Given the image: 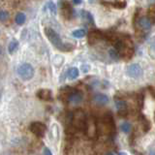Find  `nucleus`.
I'll use <instances>...</instances> for the list:
<instances>
[{
  "label": "nucleus",
  "mask_w": 155,
  "mask_h": 155,
  "mask_svg": "<svg viewBox=\"0 0 155 155\" xmlns=\"http://www.w3.org/2000/svg\"><path fill=\"white\" fill-rule=\"evenodd\" d=\"M106 155H114V154L113 152H108V153H107Z\"/></svg>",
  "instance_id": "nucleus-28"
},
{
  "label": "nucleus",
  "mask_w": 155,
  "mask_h": 155,
  "mask_svg": "<svg viewBox=\"0 0 155 155\" xmlns=\"http://www.w3.org/2000/svg\"><path fill=\"white\" fill-rule=\"evenodd\" d=\"M72 2H73L74 4H76V5H80V4H81L82 0H72Z\"/></svg>",
  "instance_id": "nucleus-27"
},
{
  "label": "nucleus",
  "mask_w": 155,
  "mask_h": 155,
  "mask_svg": "<svg viewBox=\"0 0 155 155\" xmlns=\"http://www.w3.org/2000/svg\"><path fill=\"white\" fill-rule=\"evenodd\" d=\"M29 130H30L31 133L34 134L36 137L43 138L45 136L47 127H46V125L43 122H40V121H34V122H32L30 124V126H29Z\"/></svg>",
  "instance_id": "nucleus-4"
},
{
  "label": "nucleus",
  "mask_w": 155,
  "mask_h": 155,
  "mask_svg": "<svg viewBox=\"0 0 155 155\" xmlns=\"http://www.w3.org/2000/svg\"><path fill=\"white\" fill-rule=\"evenodd\" d=\"M45 34L48 37L49 41L51 43L52 46H54L55 48L61 51H70L73 49V46L69 45V44H65V43L62 42L60 36H59L56 32H55L54 29L47 27L45 28Z\"/></svg>",
  "instance_id": "nucleus-1"
},
{
  "label": "nucleus",
  "mask_w": 155,
  "mask_h": 155,
  "mask_svg": "<svg viewBox=\"0 0 155 155\" xmlns=\"http://www.w3.org/2000/svg\"><path fill=\"white\" fill-rule=\"evenodd\" d=\"M58 5L61 9V14L65 19H70L72 16H73L74 10L71 7V4L69 0H59Z\"/></svg>",
  "instance_id": "nucleus-5"
},
{
  "label": "nucleus",
  "mask_w": 155,
  "mask_h": 155,
  "mask_svg": "<svg viewBox=\"0 0 155 155\" xmlns=\"http://www.w3.org/2000/svg\"><path fill=\"white\" fill-rule=\"evenodd\" d=\"M26 21V16L24 13H18V14L16 15V18H15V21L16 24L19 25H21L24 24Z\"/></svg>",
  "instance_id": "nucleus-14"
},
{
  "label": "nucleus",
  "mask_w": 155,
  "mask_h": 155,
  "mask_svg": "<svg viewBox=\"0 0 155 155\" xmlns=\"http://www.w3.org/2000/svg\"><path fill=\"white\" fill-rule=\"evenodd\" d=\"M94 102L98 105H101V106H103V105H107L109 103V101H110V99L107 96L106 94H103V93H97L96 95L94 96L93 98Z\"/></svg>",
  "instance_id": "nucleus-11"
},
{
  "label": "nucleus",
  "mask_w": 155,
  "mask_h": 155,
  "mask_svg": "<svg viewBox=\"0 0 155 155\" xmlns=\"http://www.w3.org/2000/svg\"><path fill=\"white\" fill-rule=\"evenodd\" d=\"M109 54H110V56H111V59H113V60H114V61L119 60L120 54H119V52H118L115 49H111L110 51H109Z\"/></svg>",
  "instance_id": "nucleus-17"
},
{
  "label": "nucleus",
  "mask_w": 155,
  "mask_h": 155,
  "mask_svg": "<svg viewBox=\"0 0 155 155\" xmlns=\"http://www.w3.org/2000/svg\"><path fill=\"white\" fill-rule=\"evenodd\" d=\"M141 126L144 129V132H147L148 130L150 129V122H149V120L146 119V118L144 117V116H141Z\"/></svg>",
  "instance_id": "nucleus-15"
},
{
  "label": "nucleus",
  "mask_w": 155,
  "mask_h": 155,
  "mask_svg": "<svg viewBox=\"0 0 155 155\" xmlns=\"http://www.w3.org/2000/svg\"><path fill=\"white\" fill-rule=\"evenodd\" d=\"M119 155H127V154L125 153V152H120V153H119Z\"/></svg>",
  "instance_id": "nucleus-30"
},
{
  "label": "nucleus",
  "mask_w": 155,
  "mask_h": 155,
  "mask_svg": "<svg viewBox=\"0 0 155 155\" xmlns=\"http://www.w3.org/2000/svg\"><path fill=\"white\" fill-rule=\"evenodd\" d=\"M19 77L24 81H29L34 77V68L33 66L29 63H24L21 66H19L18 70H16Z\"/></svg>",
  "instance_id": "nucleus-3"
},
{
  "label": "nucleus",
  "mask_w": 155,
  "mask_h": 155,
  "mask_svg": "<svg viewBox=\"0 0 155 155\" xmlns=\"http://www.w3.org/2000/svg\"><path fill=\"white\" fill-rule=\"evenodd\" d=\"M44 155H52L51 151L49 150V148L45 147V149H44Z\"/></svg>",
  "instance_id": "nucleus-26"
},
{
  "label": "nucleus",
  "mask_w": 155,
  "mask_h": 155,
  "mask_svg": "<svg viewBox=\"0 0 155 155\" xmlns=\"http://www.w3.org/2000/svg\"><path fill=\"white\" fill-rule=\"evenodd\" d=\"M138 24H139V26L141 29H143L144 31H148V30H150L151 24H152V22H151L148 16H141V18L139 19V21H138Z\"/></svg>",
  "instance_id": "nucleus-8"
},
{
  "label": "nucleus",
  "mask_w": 155,
  "mask_h": 155,
  "mask_svg": "<svg viewBox=\"0 0 155 155\" xmlns=\"http://www.w3.org/2000/svg\"><path fill=\"white\" fill-rule=\"evenodd\" d=\"M49 11L51 12L52 15H55V14H56V7H55V5H54V2L51 1V2L49 3Z\"/></svg>",
  "instance_id": "nucleus-25"
},
{
  "label": "nucleus",
  "mask_w": 155,
  "mask_h": 155,
  "mask_svg": "<svg viewBox=\"0 0 155 155\" xmlns=\"http://www.w3.org/2000/svg\"><path fill=\"white\" fill-rule=\"evenodd\" d=\"M81 101H82V93L79 90H76V89L72 90L70 96H69V98H68L69 103L78 105V104H80Z\"/></svg>",
  "instance_id": "nucleus-7"
},
{
  "label": "nucleus",
  "mask_w": 155,
  "mask_h": 155,
  "mask_svg": "<svg viewBox=\"0 0 155 155\" xmlns=\"http://www.w3.org/2000/svg\"><path fill=\"white\" fill-rule=\"evenodd\" d=\"M37 97L43 101H51L52 100V93L49 89H40L37 92Z\"/></svg>",
  "instance_id": "nucleus-10"
},
{
  "label": "nucleus",
  "mask_w": 155,
  "mask_h": 155,
  "mask_svg": "<svg viewBox=\"0 0 155 155\" xmlns=\"http://www.w3.org/2000/svg\"><path fill=\"white\" fill-rule=\"evenodd\" d=\"M9 13L7 11H5V10H1V12H0V21L1 22H4L6 21L7 19H9Z\"/></svg>",
  "instance_id": "nucleus-23"
},
{
  "label": "nucleus",
  "mask_w": 155,
  "mask_h": 155,
  "mask_svg": "<svg viewBox=\"0 0 155 155\" xmlns=\"http://www.w3.org/2000/svg\"><path fill=\"white\" fill-rule=\"evenodd\" d=\"M51 132H52V136H54L55 141H58V140H59V128H58L57 124L52 125Z\"/></svg>",
  "instance_id": "nucleus-19"
},
{
  "label": "nucleus",
  "mask_w": 155,
  "mask_h": 155,
  "mask_svg": "<svg viewBox=\"0 0 155 155\" xmlns=\"http://www.w3.org/2000/svg\"><path fill=\"white\" fill-rule=\"evenodd\" d=\"M81 16H84V18L86 19V21L89 22L90 24H93L94 25V19H93V16H92L89 12L87 11H84V10H82L81 11Z\"/></svg>",
  "instance_id": "nucleus-16"
},
{
  "label": "nucleus",
  "mask_w": 155,
  "mask_h": 155,
  "mask_svg": "<svg viewBox=\"0 0 155 155\" xmlns=\"http://www.w3.org/2000/svg\"><path fill=\"white\" fill-rule=\"evenodd\" d=\"M120 129H121V131L123 132V133L128 134L131 131V124L129 122L124 121V122H122V123H121V125H120Z\"/></svg>",
  "instance_id": "nucleus-20"
},
{
  "label": "nucleus",
  "mask_w": 155,
  "mask_h": 155,
  "mask_svg": "<svg viewBox=\"0 0 155 155\" xmlns=\"http://www.w3.org/2000/svg\"><path fill=\"white\" fill-rule=\"evenodd\" d=\"M115 107H116L118 113H121V111H127V103L124 100L118 99V100L115 101Z\"/></svg>",
  "instance_id": "nucleus-12"
},
{
  "label": "nucleus",
  "mask_w": 155,
  "mask_h": 155,
  "mask_svg": "<svg viewBox=\"0 0 155 155\" xmlns=\"http://www.w3.org/2000/svg\"><path fill=\"white\" fill-rule=\"evenodd\" d=\"M111 6H113L114 8L123 9L126 7V2L125 1H114V2H111Z\"/></svg>",
  "instance_id": "nucleus-22"
},
{
  "label": "nucleus",
  "mask_w": 155,
  "mask_h": 155,
  "mask_svg": "<svg viewBox=\"0 0 155 155\" xmlns=\"http://www.w3.org/2000/svg\"><path fill=\"white\" fill-rule=\"evenodd\" d=\"M103 38V33L100 30H92L88 34V41L90 44H95Z\"/></svg>",
  "instance_id": "nucleus-9"
},
{
  "label": "nucleus",
  "mask_w": 155,
  "mask_h": 155,
  "mask_svg": "<svg viewBox=\"0 0 155 155\" xmlns=\"http://www.w3.org/2000/svg\"><path fill=\"white\" fill-rule=\"evenodd\" d=\"M72 35H73V37H75V38L80 39V38H82L85 36V31L84 30V29H77V30L73 31Z\"/></svg>",
  "instance_id": "nucleus-21"
},
{
  "label": "nucleus",
  "mask_w": 155,
  "mask_h": 155,
  "mask_svg": "<svg viewBox=\"0 0 155 155\" xmlns=\"http://www.w3.org/2000/svg\"><path fill=\"white\" fill-rule=\"evenodd\" d=\"M68 78L70 79V80H75V79H77L79 77V75H80V71H79L78 68L76 67H72L68 70Z\"/></svg>",
  "instance_id": "nucleus-13"
},
{
  "label": "nucleus",
  "mask_w": 155,
  "mask_h": 155,
  "mask_svg": "<svg viewBox=\"0 0 155 155\" xmlns=\"http://www.w3.org/2000/svg\"><path fill=\"white\" fill-rule=\"evenodd\" d=\"M149 155H155V151H151Z\"/></svg>",
  "instance_id": "nucleus-29"
},
{
  "label": "nucleus",
  "mask_w": 155,
  "mask_h": 155,
  "mask_svg": "<svg viewBox=\"0 0 155 155\" xmlns=\"http://www.w3.org/2000/svg\"><path fill=\"white\" fill-rule=\"evenodd\" d=\"M126 74L129 76L130 78L133 79H139L141 78L144 74L143 68L141 67L139 64L137 63H133L130 64L126 69Z\"/></svg>",
  "instance_id": "nucleus-6"
},
{
  "label": "nucleus",
  "mask_w": 155,
  "mask_h": 155,
  "mask_svg": "<svg viewBox=\"0 0 155 155\" xmlns=\"http://www.w3.org/2000/svg\"><path fill=\"white\" fill-rule=\"evenodd\" d=\"M19 47V42L16 41V40H12L11 42H10V44L8 46V51H9V54H13L16 49H18Z\"/></svg>",
  "instance_id": "nucleus-18"
},
{
  "label": "nucleus",
  "mask_w": 155,
  "mask_h": 155,
  "mask_svg": "<svg viewBox=\"0 0 155 155\" xmlns=\"http://www.w3.org/2000/svg\"><path fill=\"white\" fill-rule=\"evenodd\" d=\"M148 18L152 21V22H155V5L151 6L148 11Z\"/></svg>",
  "instance_id": "nucleus-24"
},
{
  "label": "nucleus",
  "mask_w": 155,
  "mask_h": 155,
  "mask_svg": "<svg viewBox=\"0 0 155 155\" xmlns=\"http://www.w3.org/2000/svg\"><path fill=\"white\" fill-rule=\"evenodd\" d=\"M72 125H73L75 129H78L80 131H86L87 120L84 113L81 110H78L75 114H73Z\"/></svg>",
  "instance_id": "nucleus-2"
}]
</instances>
